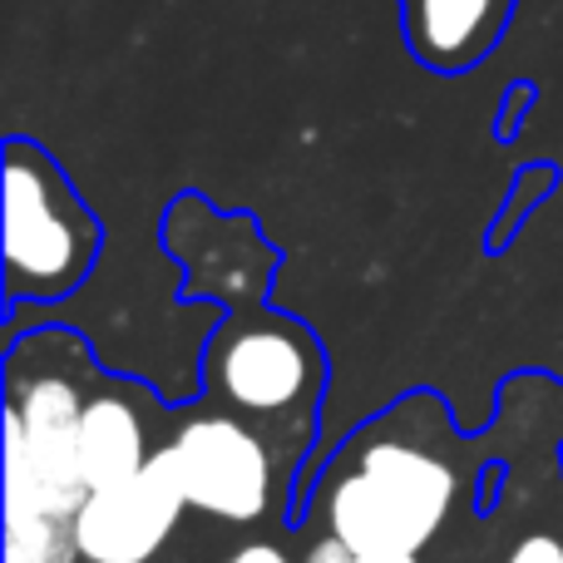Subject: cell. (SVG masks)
<instances>
[{"label":"cell","mask_w":563,"mask_h":563,"mask_svg":"<svg viewBox=\"0 0 563 563\" xmlns=\"http://www.w3.org/2000/svg\"><path fill=\"white\" fill-rule=\"evenodd\" d=\"M460 475L410 435H366L346 450L327 489L331 539L351 554H420L455 509Z\"/></svg>","instance_id":"obj_1"},{"label":"cell","mask_w":563,"mask_h":563,"mask_svg":"<svg viewBox=\"0 0 563 563\" xmlns=\"http://www.w3.org/2000/svg\"><path fill=\"white\" fill-rule=\"evenodd\" d=\"M5 297L20 301H59L95 273L99 257V218L69 188L59 164L45 148L10 139L5 144Z\"/></svg>","instance_id":"obj_2"},{"label":"cell","mask_w":563,"mask_h":563,"mask_svg":"<svg viewBox=\"0 0 563 563\" xmlns=\"http://www.w3.org/2000/svg\"><path fill=\"white\" fill-rule=\"evenodd\" d=\"M327 361L311 331H301L291 317H247L228 321L208 346V390L223 400L228 416L247 420L267 445H287L291 465L307 450L311 420Z\"/></svg>","instance_id":"obj_3"},{"label":"cell","mask_w":563,"mask_h":563,"mask_svg":"<svg viewBox=\"0 0 563 563\" xmlns=\"http://www.w3.org/2000/svg\"><path fill=\"white\" fill-rule=\"evenodd\" d=\"M168 450L184 475L188 509L223 519V525H257L273 509V445L247 420L228 410L194 416L188 426H178Z\"/></svg>","instance_id":"obj_4"},{"label":"cell","mask_w":563,"mask_h":563,"mask_svg":"<svg viewBox=\"0 0 563 563\" xmlns=\"http://www.w3.org/2000/svg\"><path fill=\"white\" fill-rule=\"evenodd\" d=\"M188 509L184 475L168 445L124 485L95 489L75 515V544L85 563H148L168 544Z\"/></svg>","instance_id":"obj_5"},{"label":"cell","mask_w":563,"mask_h":563,"mask_svg":"<svg viewBox=\"0 0 563 563\" xmlns=\"http://www.w3.org/2000/svg\"><path fill=\"white\" fill-rule=\"evenodd\" d=\"M515 20V0H400V30L420 65L465 75L485 65Z\"/></svg>","instance_id":"obj_6"},{"label":"cell","mask_w":563,"mask_h":563,"mask_svg":"<svg viewBox=\"0 0 563 563\" xmlns=\"http://www.w3.org/2000/svg\"><path fill=\"white\" fill-rule=\"evenodd\" d=\"M154 440H148V420L119 390H95L79 420V479L85 489H109L134 479L139 470L154 460Z\"/></svg>","instance_id":"obj_7"},{"label":"cell","mask_w":563,"mask_h":563,"mask_svg":"<svg viewBox=\"0 0 563 563\" xmlns=\"http://www.w3.org/2000/svg\"><path fill=\"white\" fill-rule=\"evenodd\" d=\"M5 563H79L75 519L5 515Z\"/></svg>","instance_id":"obj_8"},{"label":"cell","mask_w":563,"mask_h":563,"mask_svg":"<svg viewBox=\"0 0 563 563\" xmlns=\"http://www.w3.org/2000/svg\"><path fill=\"white\" fill-rule=\"evenodd\" d=\"M505 563H563V539H554V534H525L515 549H509Z\"/></svg>","instance_id":"obj_9"},{"label":"cell","mask_w":563,"mask_h":563,"mask_svg":"<svg viewBox=\"0 0 563 563\" xmlns=\"http://www.w3.org/2000/svg\"><path fill=\"white\" fill-rule=\"evenodd\" d=\"M223 563H291V559L282 554L277 544H247V549H238V554H228Z\"/></svg>","instance_id":"obj_10"},{"label":"cell","mask_w":563,"mask_h":563,"mask_svg":"<svg viewBox=\"0 0 563 563\" xmlns=\"http://www.w3.org/2000/svg\"><path fill=\"white\" fill-rule=\"evenodd\" d=\"M351 559H356V554H351V549L341 544V539H321V544L311 549V554L301 559V563H351Z\"/></svg>","instance_id":"obj_11"},{"label":"cell","mask_w":563,"mask_h":563,"mask_svg":"<svg viewBox=\"0 0 563 563\" xmlns=\"http://www.w3.org/2000/svg\"><path fill=\"white\" fill-rule=\"evenodd\" d=\"M351 563H420L416 554H356Z\"/></svg>","instance_id":"obj_12"}]
</instances>
